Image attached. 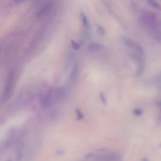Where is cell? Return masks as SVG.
<instances>
[{
	"label": "cell",
	"instance_id": "cell-1",
	"mask_svg": "<svg viewBox=\"0 0 161 161\" xmlns=\"http://www.w3.org/2000/svg\"><path fill=\"white\" fill-rule=\"evenodd\" d=\"M13 82H14V74L10 72L8 76V78L6 83L4 90L3 91L2 96V100L5 101L8 100L10 97V94L12 92L13 87Z\"/></svg>",
	"mask_w": 161,
	"mask_h": 161
},
{
	"label": "cell",
	"instance_id": "cell-2",
	"mask_svg": "<svg viewBox=\"0 0 161 161\" xmlns=\"http://www.w3.org/2000/svg\"><path fill=\"white\" fill-rule=\"evenodd\" d=\"M121 40L124 45L129 48L133 49L139 54H142L143 53L142 47L139 44L133 41L125 36H123L121 38Z\"/></svg>",
	"mask_w": 161,
	"mask_h": 161
},
{
	"label": "cell",
	"instance_id": "cell-3",
	"mask_svg": "<svg viewBox=\"0 0 161 161\" xmlns=\"http://www.w3.org/2000/svg\"><path fill=\"white\" fill-rule=\"evenodd\" d=\"M55 96V89H51L49 91L46 95L45 97L43 99L42 104L43 107H49L53 101L54 97Z\"/></svg>",
	"mask_w": 161,
	"mask_h": 161
},
{
	"label": "cell",
	"instance_id": "cell-4",
	"mask_svg": "<svg viewBox=\"0 0 161 161\" xmlns=\"http://www.w3.org/2000/svg\"><path fill=\"white\" fill-rule=\"evenodd\" d=\"M51 8H52L51 4L48 3L43 7L40 10L38 11V13H37V16L39 18L43 17V16L47 14V13H49Z\"/></svg>",
	"mask_w": 161,
	"mask_h": 161
},
{
	"label": "cell",
	"instance_id": "cell-5",
	"mask_svg": "<svg viewBox=\"0 0 161 161\" xmlns=\"http://www.w3.org/2000/svg\"><path fill=\"white\" fill-rule=\"evenodd\" d=\"M102 46L100 44L96 43V42H93V43H91L89 44L87 46V49L89 51L95 52V51L100 50L102 48Z\"/></svg>",
	"mask_w": 161,
	"mask_h": 161
},
{
	"label": "cell",
	"instance_id": "cell-6",
	"mask_svg": "<svg viewBox=\"0 0 161 161\" xmlns=\"http://www.w3.org/2000/svg\"><path fill=\"white\" fill-rule=\"evenodd\" d=\"M78 75V69L77 66H75L73 68L72 71L71 72L70 75L69 77V78L71 81L73 82L76 80L77 78Z\"/></svg>",
	"mask_w": 161,
	"mask_h": 161
},
{
	"label": "cell",
	"instance_id": "cell-7",
	"mask_svg": "<svg viewBox=\"0 0 161 161\" xmlns=\"http://www.w3.org/2000/svg\"><path fill=\"white\" fill-rule=\"evenodd\" d=\"M81 20L83 22V26L85 27V28H88L89 26V24L88 21V18L84 13H81Z\"/></svg>",
	"mask_w": 161,
	"mask_h": 161
},
{
	"label": "cell",
	"instance_id": "cell-8",
	"mask_svg": "<svg viewBox=\"0 0 161 161\" xmlns=\"http://www.w3.org/2000/svg\"><path fill=\"white\" fill-rule=\"evenodd\" d=\"M97 33L98 35L103 36L106 34V30L102 26L98 25L97 27Z\"/></svg>",
	"mask_w": 161,
	"mask_h": 161
},
{
	"label": "cell",
	"instance_id": "cell-9",
	"mask_svg": "<svg viewBox=\"0 0 161 161\" xmlns=\"http://www.w3.org/2000/svg\"><path fill=\"white\" fill-rule=\"evenodd\" d=\"M147 2L149 3V4L153 7L156 9H158L160 8L159 4L157 2L156 0H147Z\"/></svg>",
	"mask_w": 161,
	"mask_h": 161
},
{
	"label": "cell",
	"instance_id": "cell-10",
	"mask_svg": "<svg viewBox=\"0 0 161 161\" xmlns=\"http://www.w3.org/2000/svg\"><path fill=\"white\" fill-rule=\"evenodd\" d=\"M76 115H77V120H82V119L84 117V115H83V114L82 113V112L78 109H76Z\"/></svg>",
	"mask_w": 161,
	"mask_h": 161
},
{
	"label": "cell",
	"instance_id": "cell-11",
	"mask_svg": "<svg viewBox=\"0 0 161 161\" xmlns=\"http://www.w3.org/2000/svg\"><path fill=\"white\" fill-rule=\"evenodd\" d=\"M71 45L72 46V48L75 50H78L80 48V45L78 44V43H76V41L74 40L71 41Z\"/></svg>",
	"mask_w": 161,
	"mask_h": 161
},
{
	"label": "cell",
	"instance_id": "cell-12",
	"mask_svg": "<svg viewBox=\"0 0 161 161\" xmlns=\"http://www.w3.org/2000/svg\"><path fill=\"white\" fill-rule=\"evenodd\" d=\"M100 97L101 100L102 101V103H103L104 104L106 105L107 103H106V99L105 98V97L103 93L101 92L100 94Z\"/></svg>",
	"mask_w": 161,
	"mask_h": 161
},
{
	"label": "cell",
	"instance_id": "cell-13",
	"mask_svg": "<svg viewBox=\"0 0 161 161\" xmlns=\"http://www.w3.org/2000/svg\"><path fill=\"white\" fill-rule=\"evenodd\" d=\"M133 113L136 115H140L142 113V111L139 109H136L134 110Z\"/></svg>",
	"mask_w": 161,
	"mask_h": 161
},
{
	"label": "cell",
	"instance_id": "cell-14",
	"mask_svg": "<svg viewBox=\"0 0 161 161\" xmlns=\"http://www.w3.org/2000/svg\"><path fill=\"white\" fill-rule=\"evenodd\" d=\"M93 156V153H88V154H86L85 156V157H84V159H85V160H88L89 159L91 158Z\"/></svg>",
	"mask_w": 161,
	"mask_h": 161
},
{
	"label": "cell",
	"instance_id": "cell-15",
	"mask_svg": "<svg viewBox=\"0 0 161 161\" xmlns=\"http://www.w3.org/2000/svg\"><path fill=\"white\" fill-rule=\"evenodd\" d=\"M65 153L64 151L62 150H58V151L56 152V154L58 155H61Z\"/></svg>",
	"mask_w": 161,
	"mask_h": 161
},
{
	"label": "cell",
	"instance_id": "cell-16",
	"mask_svg": "<svg viewBox=\"0 0 161 161\" xmlns=\"http://www.w3.org/2000/svg\"><path fill=\"white\" fill-rule=\"evenodd\" d=\"M15 3H22L23 2H25V1H27V0H14Z\"/></svg>",
	"mask_w": 161,
	"mask_h": 161
}]
</instances>
